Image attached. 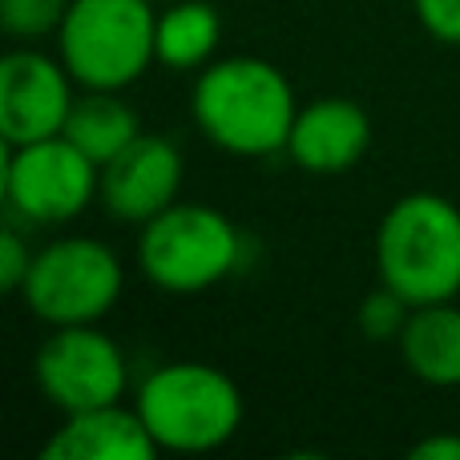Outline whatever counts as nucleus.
<instances>
[{
  "mask_svg": "<svg viewBox=\"0 0 460 460\" xmlns=\"http://www.w3.org/2000/svg\"><path fill=\"white\" fill-rule=\"evenodd\" d=\"M190 113L215 150L234 158H270L287 154L299 102L279 65L238 53L199 69Z\"/></svg>",
  "mask_w": 460,
  "mask_h": 460,
  "instance_id": "obj_1",
  "label": "nucleus"
},
{
  "mask_svg": "<svg viewBox=\"0 0 460 460\" xmlns=\"http://www.w3.org/2000/svg\"><path fill=\"white\" fill-rule=\"evenodd\" d=\"M376 275L412 307L460 295V207L445 194L412 190L376 226Z\"/></svg>",
  "mask_w": 460,
  "mask_h": 460,
  "instance_id": "obj_2",
  "label": "nucleus"
},
{
  "mask_svg": "<svg viewBox=\"0 0 460 460\" xmlns=\"http://www.w3.org/2000/svg\"><path fill=\"white\" fill-rule=\"evenodd\" d=\"M134 408L162 453H215L243 429V392L207 359H174L137 384Z\"/></svg>",
  "mask_w": 460,
  "mask_h": 460,
  "instance_id": "obj_3",
  "label": "nucleus"
},
{
  "mask_svg": "<svg viewBox=\"0 0 460 460\" xmlns=\"http://www.w3.org/2000/svg\"><path fill=\"white\" fill-rule=\"evenodd\" d=\"M154 24L150 0H73L57 29V57L81 89H129L158 61Z\"/></svg>",
  "mask_w": 460,
  "mask_h": 460,
  "instance_id": "obj_4",
  "label": "nucleus"
},
{
  "mask_svg": "<svg viewBox=\"0 0 460 460\" xmlns=\"http://www.w3.org/2000/svg\"><path fill=\"white\" fill-rule=\"evenodd\" d=\"M243 234L223 210L207 202H174L137 234V267L146 283L166 295H199L234 275Z\"/></svg>",
  "mask_w": 460,
  "mask_h": 460,
  "instance_id": "obj_5",
  "label": "nucleus"
},
{
  "mask_svg": "<svg viewBox=\"0 0 460 460\" xmlns=\"http://www.w3.org/2000/svg\"><path fill=\"white\" fill-rule=\"evenodd\" d=\"M126 267L118 251L85 234H65L32 254L21 299L40 323H102L121 299Z\"/></svg>",
  "mask_w": 460,
  "mask_h": 460,
  "instance_id": "obj_6",
  "label": "nucleus"
},
{
  "mask_svg": "<svg viewBox=\"0 0 460 460\" xmlns=\"http://www.w3.org/2000/svg\"><path fill=\"white\" fill-rule=\"evenodd\" d=\"M4 202L32 226H65L102 199V166L65 134L29 146H4Z\"/></svg>",
  "mask_w": 460,
  "mask_h": 460,
  "instance_id": "obj_7",
  "label": "nucleus"
},
{
  "mask_svg": "<svg viewBox=\"0 0 460 460\" xmlns=\"http://www.w3.org/2000/svg\"><path fill=\"white\" fill-rule=\"evenodd\" d=\"M37 388L57 412L121 404L129 392V359L121 343L97 323L53 327L32 359Z\"/></svg>",
  "mask_w": 460,
  "mask_h": 460,
  "instance_id": "obj_8",
  "label": "nucleus"
},
{
  "mask_svg": "<svg viewBox=\"0 0 460 460\" xmlns=\"http://www.w3.org/2000/svg\"><path fill=\"white\" fill-rule=\"evenodd\" d=\"M77 81L61 57L40 49H13L0 61V137L4 146H29L65 134L77 102Z\"/></svg>",
  "mask_w": 460,
  "mask_h": 460,
  "instance_id": "obj_9",
  "label": "nucleus"
},
{
  "mask_svg": "<svg viewBox=\"0 0 460 460\" xmlns=\"http://www.w3.org/2000/svg\"><path fill=\"white\" fill-rule=\"evenodd\" d=\"M182 150L162 134H137L102 166V202L118 223H150L182 194Z\"/></svg>",
  "mask_w": 460,
  "mask_h": 460,
  "instance_id": "obj_10",
  "label": "nucleus"
},
{
  "mask_svg": "<svg viewBox=\"0 0 460 460\" xmlns=\"http://www.w3.org/2000/svg\"><path fill=\"white\" fill-rule=\"evenodd\" d=\"M372 146V118L351 97H315L299 105L291 137H287V158L315 178L348 174L364 162Z\"/></svg>",
  "mask_w": 460,
  "mask_h": 460,
  "instance_id": "obj_11",
  "label": "nucleus"
},
{
  "mask_svg": "<svg viewBox=\"0 0 460 460\" xmlns=\"http://www.w3.org/2000/svg\"><path fill=\"white\" fill-rule=\"evenodd\" d=\"M158 453L162 448L154 445L137 408L126 404L69 412L40 448L45 460H154Z\"/></svg>",
  "mask_w": 460,
  "mask_h": 460,
  "instance_id": "obj_12",
  "label": "nucleus"
},
{
  "mask_svg": "<svg viewBox=\"0 0 460 460\" xmlns=\"http://www.w3.org/2000/svg\"><path fill=\"white\" fill-rule=\"evenodd\" d=\"M404 367L429 388H460V307L429 303L412 307L396 340Z\"/></svg>",
  "mask_w": 460,
  "mask_h": 460,
  "instance_id": "obj_13",
  "label": "nucleus"
},
{
  "mask_svg": "<svg viewBox=\"0 0 460 460\" xmlns=\"http://www.w3.org/2000/svg\"><path fill=\"white\" fill-rule=\"evenodd\" d=\"M223 40V16L210 0H166L154 24L158 65L174 73H199L215 61Z\"/></svg>",
  "mask_w": 460,
  "mask_h": 460,
  "instance_id": "obj_14",
  "label": "nucleus"
},
{
  "mask_svg": "<svg viewBox=\"0 0 460 460\" xmlns=\"http://www.w3.org/2000/svg\"><path fill=\"white\" fill-rule=\"evenodd\" d=\"M137 134H142V121L134 105L121 97V89H81L65 121V137L97 166L118 158Z\"/></svg>",
  "mask_w": 460,
  "mask_h": 460,
  "instance_id": "obj_15",
  "label": "nucleus"
},
{
  "mask_svg": "<svg viewBox=\"0 0 460 460\" xmlns=\"http://www.w3.org/2000/svg\"><path fill=\"white\" fill-rule=\"evenodd\" d=\"M73 0H0V29L13 40L57 37Z\"/></svg>",
  "mask_w": 460,
  "mask_h": 460,
  "instance_id": "obj_16",
  "label": "nucleus"
},
{
  "mask_svg": "<svg viewBox=\"0 0 460 460\" xmlns=\"http://www.w3.org/2000/svg\"><path fill=\"white\" fill-rule=\"evenodd\" d=\"M408 315H412V303L400 299L392 287L380 283L364 303H359L356 323L372 343H396L400 332H404V323H408Z\"/></svg>",
  "mask_w": 460,
  "mask_h": 460,
  "instance_id": "obj_17",
  "label": "nucleus"
},
{
  "mask_svg": "<svg viewBox=\"0 0 460 460\" xmlns=\"http://www.w3.org/2000/svg\"><path fill=\"white\" fill-rule=\"evenodd\" d=\"M412 8L432 40L460 49V0H412Z\"/></svg>",
  "mask_w": 460,
  "mask_h": 460,
  "instance_id": "obj_18",
  "label": "nucleus"
},
{
  "mask_svg": "<svg viewBox=\"0 0 460 460\" xmlns=\"http://www.w3.org/2000/svg\"><path fill=\"white\" fill-rule=\"evenodd\" d=\"M32 246L24 243L21 230H4L0 234V287L8 295H21L24 279H29V267H32Z\"/></svg>",
  "mask_w": 460,
  "mask_h": 460,
  "instance_id": "obj_19",
  "label": "nucleus"
},
{
  "mask_svg": "<svg viewBox=\"0 0 460 460\" xmlns=\"http://www.w3.org/2000/svg\"><path fill=\"white\" fill-rule=\"evenodd\" d=\"M412 456L416 460H460V437L456 432H432V437L416 440L412 445Z\"/></svg>",
  "mask_w": 460,
  "mask_h": 460,
  "instance_id": "obj_20",
  "label": "nucleus"
},
{
  "mask_svg": "<svg viewBox=\"0 0 460 460\" xmlns=\"http://www.w3.org/2000/svg\"><path fill=\"white\" fill-rule=\"evenodd\" d=\"M150 4H166V0H150Z\"/></svg>",
  "mask_w": 460,
  "mask_h": 460,
  "instance_id": "obj_21",
  "label": "nucleus"
}]
</instances>
